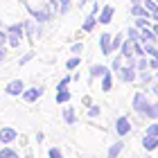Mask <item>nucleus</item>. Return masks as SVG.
<instances>
[{
  "label": "nucleus",
  "instance_id": "9b49d317",
  "mask_svg": "<svg viewBox=\"0 0 158 158\" xmlns=\"http://www.w3.org/2000/svg\"><path fill=\"white\" fill-rule=\"evenodd\" d=\"M95 14H97V9H93V11H90V16L84 20V32H90V30H93V25H95V20H97V18H95Z\"/></svg>",
  "mask_w": 158,
  "mask_h": 158
},
{
  "label": "nucleus",
  "instance_id": "4468645a",
  "mask_svg": "<svg viewBox=\"0 0 158 158\" xmlns=\"http://www.w3.org/2000/svg\"><path fill=\"white\" fill-rule=\"evenodd\" d=\"M0 158H18V154L11 147H5V149H0Z\"/></svg>",
  "mask_w": 158,
  "mask_h": 158
},
{
  "label": "nucleus",
  "instance_id": "bb28decb",
  "mask_svg": "<svg viewBox=\"0 0 158 158\" xmlns=\"http://www.w3.org/2000/svg\"><path fill=\"white\" fill-rule=\"evenodd\" d=\"M147 52L152 54V56H158V50H156V48H152V45H147Z\"/></svg>",
  "mask_w": 158,
  "mask_h": 158
},
{
  "label": "nucleus",
  "instance_id": "4be33fe9",
  "mask_svg": "<svg viewBox=\"0 0 158 158\" xmlns=\"http://www.w3.org/2000/svg\"><path fill=\"white\" fill-rule=\"evenodd\" d=\"M68 84H70V77H63L61 81H59V86H56V90H61V88H68Z\"/></svg>",
  "mask_w": 158,
  "mask_h": 158
},
{
  "label": "nucleus",
  "instance_id": "f8f14e48",
  "mask_svg": "<svg viewBox=\"0 0 158 158\" xmlns=\"http://www.w3.org/2000/svg\"><path fill=\"white\" fill-rule=\"evenodd\" d=\"M68 99H70V93H68V88H61L59 93H56V102H59V104H66Z\"/></svg>",
  "mask_w": 158,
  "mask_h": 158
},
{
  "label": "nucleus",
  "instance_id": "dca6fc26",
  "mask_svg": "<svg viewBox=\"0 0 158 158\" xmlns=\"http://www.w3.org/2000/svg\"><path fill=\"white\" fill-rule=\"evenodd\" d=\"M111 86H113V84H111V75H109V73H104V79H102V88H104V90H111Z\"/></svg>",
  "mask_w": 158,
  "mask_h": 158
},
{
  "label": "nucleus",
  "instance_id": "0eeeda50",
  "mask_svg": "<svg viewBox=\"0 0 158 158\" xmlns=\"http://www.w3.org/2000/svg\"><path fill=\"white\" fill-rule=\"evenodd\" d=\"M115 129H118V133H120V135H127V133H129V129H131V124H129V120H127V118H120V120H118V124H115Z\"/></svg>",
  "mask_w": 158,
  "mask_h": 158
},
{
  "label": "nucleus",
  "instance_id": "7c9ffc66",
  "mask_svg": "<svg viewBox=\"0 0 158 158\" xmlns=\"http://www.w3.org/2000/svg\"><path fill=\"white\" fill-rule=\"evenodd\" d=\"M0 142H2V138H0Z\"/></svg>",
  "mask_w": 158,
  "mask_h": 158
},
{
  "label": "nucleus",
  "instance_id": "393cba45",
  "mask_svg": "<svg viewBox=\"0 0 158 158\" xmlns=\"http://www.w3.org/2000/svg\"><path fill=\"white\" fill-rule=\"evenodd\" d=\"M30 59H34V52H27V54L23 56V59H20V66H25V63L30 61Z\"/></svg>",
  "mask_w": 158,
  "mask_h": 158
},
{
  "label": "nucleus",
  "instance_id": "a211bd4d",
  "mask_svg": "<svg viewBox=\"0 0 158 158\" xmlns=\"http://www.w3.org/2000/svg\"><path fill=\"white\" fill-rule=\"evenodd\" d=\"M79 66V59H77V56H73V59H68V63H66V68L68 70H75Z\"/></svg>",
  "mask_w": 158,
  "mask_h": 158
},
{
  "label": "nucleus",
  "instance_id": "39448f33",
  "mask_svg": "<svg viewBox=\"0 0 158 158\" xmlns=\"http://www.w3.org/2000/svg\"><path fill=\"white\" fill-rule=\"evenodd\" d=\"M16 131H14V129H9V127H5L2 131H0V138H2V142H14L16 140Z\"/></svg>",
  "mask_w": 158,
  "mask_h": 158
},
{
  "label": "nucleus",
  "instance_id": "2eb2a0df",
  "mask_svg": "<svg viewBox=\"0 0 158 158\" xmlns=\"http://www.w3.org/2000/svg\"><path fill=\"white\" fill-rule=\"evenodd\" d=\"M120 152H122V142H115V145H113V147L109 149V158H115Z\"/></svg>",
  "mask_w": 158,
  "mask_h": 158
},
{
  "label": "nucleus",
  "instance_id": "1a4fd4ad",
  "mask_svg": "<svg viewBox=\"0 0 158 158\" xmlns=\"http://www.w3.org/2000/svg\"><path fill=\"white\" fill-rule=\"evenodd\" d=\"M133 75H135V70L129 66V68H120V79L122 81H133Z\"/></svg>",
  "mask_w": 158,
  "mask_h": 158
},
{
  "label": "nucleus",
  "instance_id": "a878e982",
  "mask_svg": "<svg viewBox=\"0 0 158 158\" xmlns=\"http://www.w3.org/2000/svg\"><path fill=\"white\" fill-rule=\"evenodd\" d=\"M5 43H7V32H2V30H0V48H2Z\"/></svg>",
  "mask_w": 158,
  "mask_h": 158
},
{
  "label": "nucleus",
  "instance_id": "423d86ee",
  "mask_svg": "<svg viewBox=\"0 0 158 158\" xmlns=\"http://www.w3.org/2000/svg\"><path fill=\"white\" fill-rule=\"evenodd\" d=\"M156 145H158V138L156 135H145V138H142V147L147 149V152H152V149H156Z\"/></svg>",
  "mask_w": 158,
  "mask_h": 158
},
{
  "label": "nucleus",
  "instance_id": "412c9836",
  "mask_svg": "<svg viewBox=\"0 0 158 158\" xmlns=\"http://www.w3.org/2000/svg\"><path fill=\"white\" fill-rule=\"evenodd\" d=\"M48 156H50V158H63V156H61V152H59L56 147H52V149H50V152H48Z\"/></svg>",
  "mask_w": 158,
  "mask_h": 158
},
{
  "label": "nucleus",
  "instance_id": "20e7f679",
  "mask_svg": "<svg viewBox=\"0 0 158 158\" xmlns=\"http://www.w3.org/2000/svg\"><path fill=\"white\" fill-rule=\"evenodd\" d=\"M41 88H30V90H23V99L25 102H36V99L41 97Z\"/></svg>",
  "mask_w": 158,
  "mask_h": 158
},
{
  "label": "nucleus",
  "instance_id": "aec40b11",
  "mask_svg": "<svg viewBox=\"0 0 158 158\" xmlns=\"http://www.w3.org/2000/svg\"><path fill=\"white\" fill-rule=\"evenodd\" d=\"M147 118H158V104L149 106V111H147Z\"/></svg>",
  "mask_w": 158,
  "mask_h": 158
},
{
  "label": "nucleus",
  "instance_id": "ddd939ff",
  "mask_svg": "<svg viewBox=\"0 0 158 158\" xmlns=\"http://www.w3.org/2000/svg\"><path fill=\"white\" fill-rule=\"evenodd\" d=\"M63 120H66L68 124H73V122L77 120V118H75V111H73V106H70V109H63Z\"/></svg>",
  "mask_w": 158,
  "mask_h": 158
},
{
  "label": "nucleus",
  "instance_id": "c85d7f7f",
  "mask_svg": "<svg viewBox=\"0 0 158 158\" xmlns=\"http://www.w3.org/2000/svg\"><path fill=\"white\" fill-rule=\"evenodd\" d=\"M154 20H156V23H158V11H154Z\"/></svg>",
  "mask_w": 158,
  "mask_h": 158
},
{
  "label": "nucleus",
  "instance_id": "c756f323",
  "mask_svg": "<svg viewBox=\"0 0 158 158\" xmlns=\"http://www.w3.org/2000/svg\"><path fill=\"white\" fill-rule=\"evenodd\" d=\"M154 34H158V23H156V25H154Z\"/></svg>",
  "mask_w": 158,
  "mask_h": 158
},
{
  "label": "nucleus",
  "instance_id": "6ab92c4d",
  "mask_svg": "<svg viewBox=\"0 0 158 158\" xmlns=\"http://www.w3.org/2000/svg\"><path fill=\"white\" fill-rule=\"evenodd\" d=\"M68 7H70V0H59V11H61V14H66Z\"/></svg>",
  "mask_w": 158,
  "mask_h": 158
},
{
  "label": "nucleus",
  "instance_id": "9d476101",
  "mask_svg": "<svg viewBox=\"0 0 158 158\" xmlns=\"http://www.w3.org/2000/svg\"><path fill=\"white\" fill-rule=\"evenodd\" d=\"M111 18H113V7H104L102 14H99V23H111Z\"/></svg>",
  "mask_w": 158,
  "mask_h": 158
},
{
  "label": "nucleus",
  "instance_id": "6e6552de",
  "mask_svg": "<svg viewBox=\"0 0 158 158\" xmlns=\"http://www.w3.org/2000/svg\"><path fill=\"white\" fill-rule=\"evenodd\" d=\"M99 45H102V52H104V54H109L111 50H113V45H111V36H109V34H102V36H99Z\"/></svg>",
  "mask_w": 158,
  "mask_h": 158
},
{
  "label": "nucleus",
  "instance_id": "f257e3e1",
  "mask_svg": "<svg viewBox=\"0 0 158 158\" xmlns=\"http://www.w3.org/2000/svg\"><path fill=\"white\" fill-rule=\"evenodd\" d=\"M23 34H25V23H11L7 27V43H9L11 48H18Z\"/></svg>",
  "mask_w": 158,
  "mask_h": 158
},
{
  "label": "nucleus",
  "instance_id": "b1692460",
  "mask_svg": "<svg viewBox=\"0 0 158 158\" xmlns=\"http://www.w3.org/2000/svg\"><path fill=\"white\" fill-rule=\"evenodd\" d=\"M147 133H149V135H156V138H158V124H152V127L147 129Z\"/></svg>",
  "mask_w": 158,
  "mask_h": 158
},
{
  "label": "nucleus",
  "instance_id": "5701e85b",
  "mask_svg": "<svg viewBox=\"0 0 158 158\" xmlns=\"http://www.w3.org/2000/svg\"><path fill=\"white\" fill-rule=\"evenodd\" d=\"M133 14H135V16H147V11L142 9L140 5H135V7H133Z\"/></svg>",
  "mask_w": 158,
  "mask_h": 158
},
{
  "label": "nucleus",
  "instance_id": "f03ea898",
  "mask_svg": "<svg viewBox=\"0 0 158 158\" xmlns=\"http://www.w3.org/2000/svg\"><path fill=\"white\" fill-rule=\"evenodd\" d=\"M133 109L138 111V113H145V115H147L149 104H147V97L142 95V93H135V97H133Z\"/></svg>",
  "mask_w": 158,
  "mask_h": 158
},
{
  "label": "nucleus",
  "instance_id": "f3484780",
  "mask_svg": "<svg viewBox=\"0 0 158 158\" xmlns=\"http://www.w3.org/2000/svg\"><path fill=\"white\" fill-rule=\"evenodd\" d=\"M104 73H106V68H104V66H93V70H90V75H93V77L104 75Z\"/></svg>",
  "mask_w": 158,
  "mask_h": 158
},
{
  "label": "nucleus",
  "instance_id": "7ed1b4c3",
  "mask_svg": "<svg viewBox=\"0 0 158 158\" xmlns=\"http://www.w3.org/2000/svg\"><path fill=\"white\" fill-rule=\"evenodd\" d=\"M7 95H20V93H23V81H20V79H14V81H9L7 84Z\"/></svg>",
  "mask_w": 158,
  "mask_h": 158
},
{
  "label": "nucleus",
  "instance_id": "cd10ccee",
  "mask_svg": "<svg viewBox=\"0 0 158 158\" xmlns=\"http://www.w3.org/2000/svg\"><path fill=\"white\" fill-rule=\"evenodd\" d=\"M5 59V48H0V61Z\"/></svg>",
  "mask_w": 158,
  "mask_h": 158
}]
</instances>
